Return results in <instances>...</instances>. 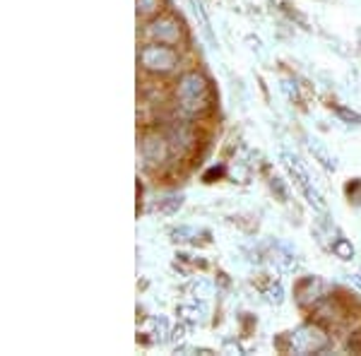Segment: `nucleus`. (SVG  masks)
I'll return each instance as SVG.
<instances>
[{"instance_id":"f257e3e1","label":"nucleus","mask_w":361,"mask_h":356,"mask_svg":"<svg viewBox=\"0 0 361 356\" xmlns=\"http://www.w3.org/2000/svg\"><path fill=\"white\" fill-rule=\"evenodd\" d=\"M178 109L188 116H197L209 106V82L202 73H185L176 85Z\"/></svg>"},{"instance_id":"f03ea898","label":"nucleus","mask_w":361,"mask_h":356,"mask_svg":"<svg viewBox=\"0 0 361 356\" xmlns=\"http://www.w3.org/2000/svg\"><path fill=\"white\" fill-rule=\"evenodd\" d=\"M137 61L147 73L152 75H169L178 68V51L171 49V44H147L140 49Z\"/></svg>"},{"instance_id":"7ed1b4c3","label":"nucleus","mask_w":361,"mask_h":356,"mask_svg":"<svg viewBox=\"0 0 361 356\" xmlns=\"http://www.w3.org/2000/svg\"><path fill=\"white\" fill-rule=\"evenodd\" d=\"M289 347L296 354H318L328 347V335L318 325H301L289 335Z\"/></svg>"},{"instance_id":"20e7f679","label":"nucleus","mask_w":361,"mask_h":356,"mask_svg":"<svg viewBox=\"0 0 361 356\" xmlns=\"http://www.w3.org/2000/svg\"><path fill=\"white\" fill-rule=\"evenodd\" d=\"M145 34H147V37L157 44H171V46L183 39L180 22L171 15H159L157 20H152L147 25V29H145Z\"/></svg>"},{"instance_id":"39448f33","label":"nucleus","mask_w":361,"mask_h":356,"mask_svg":"<svg viewBox=\"0 0 361 356\" xmlns=\"http://www.w3.org/2000/svg\"><path fill=\"white\" fill-rule=\"evenodd\" d=\"M282 159H284V166L289 168V173H292V176H294L296 185H299L301 192H304V195H306V200L311 202V205L316 207V209H320V212H325V202H323V197H320V195H318V190L311 185V178H308L306 168L301 166V161L296 159V156L289 154V152H284Z\"/></svg>"},{"instance_id":"423d86ee","label":"nucleus","mask_w":361,"mask_h":356,"mask_svg":"<svg viewBox=\"0 0 361 356\" xmlns=\"http://www.w3.org/2000/svg\"><path fill=\"white\" fill-rule=\"evenodd\" d=\"M169 156V140L159 133H149V135L142 137V159L147 164H164Z\"/></svg>"},{"instance_id":"0eeeda50","label":"nucleus","mask_w":361,"mask_h":356,"mask_svg":"<svg viewBox=\"0 0 361 356\" xmlns=\"http://www.w3.org/2000/svg\"><path fill=\"white\" fill-rule=\"evenodd\" d=\"M320 289H323V284L318 282V279H304V282L299 284V289H296V294H299V301L301 303H316L320 299Z\"/></svg>"},{"instance_id":"6e6552de","label":"nucleus","mask_w":361,"mask_h":356,"mask_svg":"<svg viewBox=\"0 0 361 356\" xmlns=\"http://www.w3.org/2000/svg\"><path fill=\"white\" fill-rule=\"evenodd\" d=\"M333 253L337 255V258H342V260H352L354 258V248H352V243H349L347 238H337V241H333Z\"/></svg>"},{"instance_id":"1a4fd4ad","label":"nucleus","mask_w":361,"mask_h":356,"mask_svg":"<svg viewBox=\"0 0 361 356\" xmlns=\"http://www.w3.org/2000/svg\"><path fill=\"white\" fill-rule=\"evenodd\" d=\"M161 10V0H137V15L152 17Z\"/></svg>"},{"instance_id":"9d476101","label":"nucleus","mask_w":361,"mask_h":356,"mask_svg":"<svg viewBox=\"0 0 361 356\" xmlns=\"http://www.w3.org/2000/svg\"><path fill=\"white\" fill-rule=\"evenodd\" d=\"M180 202H183V200H180V195L178 197L171 195V197H166V200L161 202L159 209H161V212H166V214H171V212H176V209L180 207Z\"/></svg>"},{"instance_id":"9b49d317","label":"nucleus","mask_w":361,"mask_h":356,"mask_svg":"<svg viewBox=\"0 0 361 356\" xmlns=\"http://www.w3.org/2000/svg\"><path fill=\"white\" fill-rule=\"evenodd\" d=\"M282 294H284V291H282L279 284H272V287L265 291V296H267V301H270V303H282V299H284Z\"/></svg>"},{"instance_id":"f8f14e48","label":"nucleus","mask_w":361,"mask_h":356,"mask_svg":"<svg viewBox=\"0 0 361 356\" xmlns=\"http://www.w3.org/2000/svg\"><path fill=\"white\" fill-rule=\"evenodd\" d=\"M337 113H340V116H342V118H347V121H354V123H357V125H359V121H361V118H359V116H357V113H349V111H347V109H340V111H337Z\"/></svg>"},{"instance_id":"ddd939ff","label":"nucleus","mask_w":361,"mask_h":356,"mask_svg":"<svg viewBox=\"0 0 361 356\" xmlns=\"http://www.w3.org/2000/svg\"><path fill=\"white\" fill-rule=\"evenodd\" d=\"M349 197H352V200L357 202V205L361 207V183H359V185H357V188H354V190L349 188Z\"/></svg>"},{"instance_id":"4468645a","label":"nucleus","mask_w":361,"mask_h":356,"mask_svg":"<svg viewBox=\"0 0 361 356\" xmlns=\"http://www.w3.org/2000/svg\"><path fill=\"white\" fill-rule=\"evenodd\" d=\"M347 282H349V284H354L357 289H361V274H349Z\"/></svg>"}]
</instances>
